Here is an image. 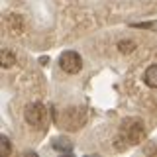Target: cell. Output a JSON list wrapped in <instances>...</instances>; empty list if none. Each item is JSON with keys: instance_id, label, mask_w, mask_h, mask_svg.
I'll use <instances>...</instances> for the list:
<instances>
[{"instance_id": "6da1fadb", "label": "cell", "mask_w": 157, "mask_h": 157, "mask_svg": "<svg viewBox=\"0 0 157 157\" xmlns=\"http://www.w3.org/2000/svg\"><path fill=\"white\" fill-rule=\"evenodd\" d=\"M120 137L130 145H137L145 140V126L140 118H128L120 126Z\"/></svg>"}, {"instance_id": "7a4b0ae2", "label": "cell", "mask_w": 157, "mask_h": 157, "mask_svg": "<svg viewBox=\"0 0 157 157\" xmlns=\"http://www.w3.org/2000/svg\"><path fill=\"white\" fill-rule=\"evenodd\" d=\"M86 122V110L82 106H71L57 114V126L75 132Z\"/></svg>"}, {"instance_id": "3957f363", "label": "cell", "mask_w": 157, "mask_h": 157, "mask_svg": "<svg viewBox=\"0 0 157 157\" xmlns=\"http://www.w3.org/2000/svg\"><path fill=\"white\" fill-rule=\"evenodd\" d=\"M24 118L29 126L33 128H41L47 120V108L41 104V102H33V104H28L26 110H24Z\"/></svg>"}, {"instance_id": "277c9868", "label": "cell", "mask_w": 157, "mask_h": 157, "mask_svg": "<svg viewBox=\"0 0 157 157\" xmlns=\"http://www.w3.org/2000/svg\"><path fill=\"white\" fill-rule=\"evenodd\" d=\"M59 67H61L65 73H69V75H75V73L81 71L82 59H81V55H78L77 51H65V53H61V57H59Z\"/></svg>"}, {"instance_id": "5b68a950", "label": "cell", "mask_w": 157, "mask_h": 157, "mask_svg": "<svg viewBox=\"0 0 157 157\" xmlns=\"http://www.w3.org/2000/svg\"><path fill=\"white\" fill-rule=\"evenodd\" d=\"M53 147H55L57 151H61V153H71L73 151V144L67 137H55V140H53Z\"/></svg>"}, {"instance_id": "8992f818", "label": "cell", "mask_w": 157, "mask_h": 157, "mask_svg": "<svg viewBox=\"0 0 157 157\" xmlns=\"http://www.w3.org/2000/svg\"><path fill=\"white\" fill-rule=\"evenodd\" d=\"M144 81H145L147 86L157 88V65L147 67V71H145V75H144Z\"/></svg>"}, {"instance_id": "52a82bcc", "label": "cell", "mask_w": 157, "mask_h": 157, "mask_svg": "<svg viewBox=\"0 0 157 157\" xmlns=\"http://www.w3.org/2000/svg\"><path fill=\"white\" fill-rule=\"evenodd\" d=\"M0 63H2V67H12L14 63H16V57H14V53L12 51H8V49H4L2 51V55H0Z\"/></svg>"}, {"instance_id": "ba28073f", "label": "cell", "mask_w": 157, "mask_h": 157, "mask_svg": "<svg viewBox=\"0 0 157 157\" xmlns=\"http://www.w3.org/2000/svg\"><path fill=\"white\" fill-rule=\"evenodd\" d=\"M0 151H2V157H8L10 153H12V145H10V140L6 136L0 137Z\"/></svg>"}, {"instance_id": "9c48e42d", "label": "cell", "mask_w": 157, "mask_h": 157, "mask_svg": "<svg viewBox=\"0 0 157 157\" xmlns=\"http://www.w3.org/2000/svg\"><path fill=\"white\" fill-rule=\"evenodd\" d=\"M118 47H120L122 53H132L136 49V43L134 41H120V43H118Z\"/></svg>"}]
</instances>
